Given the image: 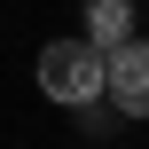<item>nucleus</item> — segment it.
Masks as SVG:
<instances>
[{"mask_svg": "<svg viewBox=\"0 0 149 149\" xmlns=\"http://www.w3.org/2000/svg\"><path fill=\"white\" fill-rule=\"evenodd\" d=\"M79 24H86L79 39L110 55V47H126V39H134V0H79Z\"/></svg>", "mask_w": 149, "mask_h": 149, "instance_id": "nucleus-3", "label": "nucleus"}, {"mask_svg": "<svg viewBox=\"0 0 149 149\" xmlns=\"http://www.w3.org/2000/svg\"><path fill=\"white\" fill-rule=\"evenodd\" d=\"M102 102L118 118H149V39H126L102 55Z\"/></svg>", "mask_w": 149, "mask_h": 149, "instance_id": "nucleus-2", "label": "nucleus"}, {"mask_svg": "<svg viewBox=\"0 0 149 149\" xmlns=\"http://www.w3.org/2000/svg\"><path fill=\"white\" fill-rule=\"evenodd\" d=\"M39 94L63 102V110L102 102V47H86V39H47V47H39Z\"/></svg>", "mask_w": 149, "mask_h": 149, "instance_id": "nucleus-1", "label": "nucleus"}]
</instances>
